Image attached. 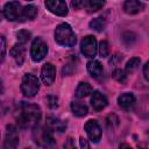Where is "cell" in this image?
I'll return each mask as SVG.
<instances>
[{
    "instance_id": "cell-1",
    "label": "cell",
    "mask_w": 149,
    "mask_h": 149,
    "mask_svg": "<svg viewBox=\"0 0 149 149\" xmlns=\"http://www.w3.org/2000/svg\"><path fill=\"white\" fill-rule=\"evenodd\" d=\"M15 120L21 128H35L41 120V109L35 104L22 101L16 108Z\"/></svg>"
},
{
    "instance_id": "cell-2",
    "label": "cell",
    "mask_w": 149,
    "mask_h": 149,
    "mask_svg": "<svg viewBox=\"0 0 149 149\" xmlns=\"http://www.w3.org/2000/svg\"><path fill=\"white\" fill-rule=\"evenodd\" d=\"M55 41L62 47H73L77 42V37L71 26L68 23H61L55 30Z\"/></svg>"
},
{
    "instance_id": "cell-3",
    "label": "cell",
    "mask_w": 149,
    "mask_h": 149,
    "mask_svg": "<svg viewBox=\"0 0 149 149\" xmlns=\"http://www.w3.org/2000/svg\"><path fill=\"white\" fill-rule=\"evenodd\" d=\"M34 139L35 142L41 146L44 149H55L56 141L52 135V130H50L48 127H35L34 129Z\"/></svg>"
},
{
    "instance_id": "cell-4",
    "label": "cell",
    "mask_w": 149,
    "mask_h": 149,
    "mask_svg": "<svg viewBox=\"0 0 149 149\" xmlns=\"http://www.w3.org/2000/svg\"><path fill=\"white\" fill-rule=\"evenodd\" d=\"M40 90V80L31 73H26L21 80V92L24 97L31 98Z\"/></svg>"
},
{
    "instance_id": "cell-5",
    "label": "cell",
    "mask_w": 149,
    "mask_h": 149,
    "mask_svg": "<svg viewBox=\"0 0 149 149\" xmlns=\"http://www.w3.org/2000/svg\"><path fill=\"white\" fill-rule=\"evenodd\" d=\"M48 54V45L43 38L36 37L30 47V57L34 62H41Z\"/></svg>"
},
{
    "instance_id": "cell-6",
    "label": "cell",
    "mask_w": 149,
    "mask_h": 149,
    "mask_svg": "<svg viewBox=\"0 0 149 149\" xmlns=\"http://www.w3.org/2000/svg\"><path fill=\"white\" fill-rule=\"evenodd\" d=\"M22 10L23 8L21 7V3L17 1H9L3 6L2 13L3 16L8 21H15V20H21L22 16Z\"/></svg>"
},
{
    "instance_id": "cell-7",
    "label": "cell",
    "mask_w": 149,
    "mask_h": 149,
    "mask_svg": "<svg viewBox=\"0 0 149 149\" xmlns=\"http://www.w3.org/2000/svg\"><path fill=\"white\" fill-rule=\"evenodd\" d=\"M80 50L81 54L87 58H93L98 52V44L97 40L92 35H87L81 40L80 43Z\"/></svg>"
},
{
    "instance_id": "cell-8",
    "label": "cell",
    "mask_w": 149,
    "mask_h": 149,
    "mask_svg": "<svg viewBox=\"0 0 149 149\" xmlns=\"http://www.w3.org/2000/svg\"><path fill=\"white\" fill-rule=\"evenodd\" d=\"M17 147H19L17 129L13 125H8L3 140V149H17Z\"/></svg>"
},
{
    "instance_id": "cell-9",
    "label": "cell",
    "mask_w": 149,
    "mask_h": 149,
    "mask_svg": "<svg viewBox=\"0 0 149 149\" xmlns=\"http://www.w3.org/2000/svg\"><path fill=\"white\" fill-rule=\"evenodd\" d=\"M84 129L88 136V139L91 140V142L93 143H98L101 139V128L98 123V121L95 120H88L86 121V123L84 125Z\"/></svg>"
},
{
    "instance_id": "cell-10",
    "label": "cell",
    "mask_w": 149,
    "mask_h": 149,
    "mask_svg": "<svg viewBox=\"0 0 149 149\" xmlns=\"http://www.w3.org/2000/svg\"><path fill=\"white\" fill-rule=\"evenodd\" d=\"M45 7L55 15L58 16H66L68 15V6L65 1L62 0H48L44 2Z\"/></svg>"
},
{
    "instance_id": "cell-11",
    "label": "cell",
    "mask_w": 149,
    "mask_h": 149,
    "mask_svg": "<svg viewBox=\"0 0 149 149\" xmlns=\"http://www.w3.org/2000/svg\"><path fill=\"white\" fill-rule=\"evenodd\" d=\"M55 77H56V68L51 63H45L41 70V79L44 83V85L50 86L54 83Z\"/></svg>"
},
{
    "instance_id": "cell-12",
    "label": "cell",
    "mask_w": 149,
    "mask_h": 149,
    "mask_svg": "<svg viewBox=\"0 0 149 149\" xmlns=\"http://www.w3.org/2000/svg\"><path fill=\"white\" fill-rule=\"evenodd\" d=\"M91 105L95 112H100L108 105V100L101 92L93 91L91 95Z\"/></svg>"
},
{
    "instance_id": "cell-13",
    "label": "cell",
    "mask_w": 149,
    "mask_h": 149,
    "mask_svg": "<svg viewBox=\"0 0 149 149\" xmlns=\"http://www.w3.org/2000/svg\"><path fill=\"white\" fill-rule=\"evenodd\" d=\"M135 97L133 93L130 92H126V93H122L119 95L118 98V104L119 106L123 109V111H130L134 105H135Z\"/></svg>"
},
{
    "instance_id": "cell-14",
    "label": "cell",
    "mask_w": 149,
    "mask_h": 149,
    "mask_svg": "<svg viewBox=\"0 0 149 149\" xmlns=\"http://www.w3.org/2000/svg\"><path fill=\"white\" fill-rule=\"evenodd\" d=\"M10 55L12 57L15 59L17 65H22L23 61H24V56H26V48L24 44L22 43H16L14 44V47L10 49Z\"/></svg>"
},
{
    "instance_id": "cell-15",
    "label": "cell",
    "mask_w": 149,
    "mask_h": 149,
    "mask_svg": "<svg viewBox=\"0 0 149 149\" xmlns=\"http://www.w3.org/2000/svg\"><path fill=\"white\" fill-rule=\"evenodd\" d=\"M45 126L52 130V132H64L65 128H66V123L63 122L62 120H59L58 118H55V116H48L47 118V121H45Z\"/></svg>"
},
{
    "instance_id": "cell-16",
    "label": "cell",
    "mask_w": 149,
    "mask_h": 149,
    "mask_svg": "<svg viewBox=\"0 0 149 149\" xmlns=\"http://www.w3.org/2000/svg\"><path fill=\"white\" fill-rule=\"evenodd\" d=\"M143 8H144V3L140 2V1H136V0H127L123 3V10L127 14H130V15L141 12Z\"/></svg>"
},
{
    "instance_id": "cell-17",
    "label": "cell",
    "mask_w": 149,
    "mask_h": 149,
    "mask_svg": "<svg viewBox=\"0 0 149 149\" xmlns=\"http://www.w3.org/2000/svg\"><path fill=\"white\" fill-rule=\"evenodd\" d=\"M87 71L93 78H99L104 72V68H102V64L100 62L92 59L87 63Z\"/></svg>"
},
{
    "instance_id": "cell-18",
    "label": "cell",
    "mask_w": 149,
    "mask_h": 149,
    "mask_svg": "<svg viewBox=\"0 0 149 149\" xmlns=\"http://www.w3.org/2000/svg\"><path fill=\"white\" fill-rule=\"evenodd\" d=\"M71 111L73 113V115L76 116H84L87 114L88 112V108L87 106L84 104V102H80V101H72L71 102Z\"/></svg>"
},
{
    "instance_id": "cell-19",
    "label": "cell",
    "mask_w": 149,
    "mask_h": 149,
    "mask_svg": "<svg viewBox=\"0 0 149 149\" xmlns=\"http://www.w3.org/2000/svg\"><path fill=\"white\" fill-rule=\"evenodd\" d=\"M92 93V86L86 81H80L76 88V97L77 98H85Z\"/></svg>"
},
{
    "instance_id": "cell-20",
    "label": "cell",
    "mask_w": 149,
    "mask_h": 149,
    "mask_svg": "<svg viewBox=\"0 0 149 149\" xmlns=\"http://www.w3.org/2000/svg\"><path fill=\"white\" fill-rule=\"evenodd\" d=\"M37 15V7L34 5H27L23 7L21 21L23 20H34Z\"/></svg>"
},
{
    "instance_id": "cell-21",
    "label": "cell",
    "mask_w": 149,
    "mask_h": 149,
    "mask_svg": "<svg viewBox=\"0 0 149 149\" xmlns=\"http://www.w3.org/2000/svg\"><path fill=\"white\" fill-rule=\"evenodd\" d=\"M104 5H105V2L99 1V0H84V8L88 13H93V12L101 9L104 7Z\"/></svg>"
},
{
    "instance_id": "cell-22",
    "label": "cell",
    "mask_w": 149,
    "mask_h": 149,
    "mask_svg": "<svg viewBox=\"0 0 149 149\" xmlns=\"http://www.w3.org/2000/svg\"><path fill=\"white\" fill-rule=\"evenodd\" d=\"M140 63H141V59H140V58H137V57H133V58H130V59L127 62V64H126L125 72L128 73V74L133 73V72L139 68Z\"/></svg>"
},
{
    "instance_id": "cell-23",
    "label": "cell",
    "mask_w": 149,
    "mask_h": 149,
    "mask_svg": "<svg viewBox=\"0 0 149 149\" xmlns=\"http://www.w3.org/2000/svg\"><path fill=\"white\" fill-rule=\"evenodd\" d=\"M105 26H106V22L101 17H95V19L91 20V22H90V28L95 31H99V33L105 29Z\"/></svg>"
},
{
    "instance_id": "cell-24",
    "label": "cell",
    "mask_w": 149,
    "mask_h": 149,
    "mask_svg": "<svg viewBox=\"0 0 149 149\" xmlns=\"http://www.w3.org/2000/svg\"><path fill=\"white\" fill-rule=\"evenodd\" d=\"M112 76H113V78H114L115 80H118V81H120V83H125L127 74H126V72H125L123 70H121V69H115V70L113 71Z\"/></svg>"
},
{
    "instance_id": "cell-25",
    "label": "cell",
    "mask_w": 149,
    "mask_h": 149,
    "mask_svg": "<svg viewBox=\"0 0 149 149\" xmlns=\"http://www.w3.org/2000/svg\"><path fill=\"white\" fill-rule=\"evenodd\" d=\"M16 37L19 40V43L26 44V42H28V40L30 38V33L27 30H20L16 33Z\"/></svg>"
},
{
    "instance_id": "cell-26",
    "label": "cell",
    "mask_w": 149,
    "mask_h": 149,
    "mask_svg": "<svg viewBox=\"0 0 149 149\" xmlns=\"http://www.w3.org/2000/svg\"><path fill=\"white\" fill-rule=\"evenodd\" d=\"M99 54H100V57H107L108 54H109V48H108V43L107 41H101L99 43Z\"/></svg>"
},
{
    "instance_id": "cell-27",
    "label": "cell",
    "mask_w": 149,
    "mask_h": 149,
    "mask_svg": "<svg viewBox=\"0 0 149 149\" xmlns=\"http://www.w3.org/2000/svg\"><path fill=\"white\" fill-rule=\"evenodd\" d=\"M47 104L50 108H57L58 107V99L55 95H49L47 97Z\"/></svg>"
},
{
    "instance_id": "cell-28",
    "label": "cell",
    "mask_w": 149,
    "mask_h": 149,
    "mask_svg": "<svg viewBox=\"0 0 149 149\" xmlns=\"http://www.w3.org/2000/svg\"><path fill=\"white\" fill-rule=\"evenodd\" d=\"M63 149H76V143H74V140L72 137H68L65 143H64V147Z\"/></svg>"
},
{
    "instance_id": "cell-29",
    "label": "cell",
    "mask_w": 149,
    "mask_h": 149,
    "mask_svg": "<svg viewBox=\"0 0 149 149\" xmlns=\"http://www.w3.org/2000/svg\"><path fill=\"white\" fill-rule=\"evenodd\" d=\"M122 61V55H119V54H115L114 56H112V58L109 59V65L111 66H115L118 63H120Z\"/></svg>"
},
{
    "instance_id": "cell-30",
    "label": "cell",
    "mask_w": 149,
    "mask_h": 149,
    "mask_svg": "<svg viewBox=\"0 0 149 149\" xmlns=\"http://www.w3.org/2000/svg\"><path fill=\"white\" fill-rule=\"evenodd\" d=\"M5 55H6V40L5 36H1V62H3L5 59Z\"/></svg>"
},
{
    "instance_id": "cell-31",
    "label": "cell",
    "mask_w": 149,
    "mask_h": 149,
    "mask_svg": "<svg viewBox=\"0 0 149 149\" xmlns=\"http://www.w3.org/2000/svg\"><path fill=\"white\" fill-rule=\"evenodd\" d=\"M79 144H80V149H91L90 144H88V141L86 139H84L83 136L79 139Z\"/></svg>"
},
{
    "instance_id": "cell-32",
    "label": "cell",
    "mask_w": 149,
    "mask_h": 149,
    "mask_svg": "<svg viewBox=\"0 0 149 149\" xmlns=\"http://www.w3.org/2000/svg\"><path fill=\"white\" fill-rule=\"evenodd\" d=\"M71 6L74 8V9H80L84 7V1L83 0H76V1H72L71 2Z\"/></svg>"
},
{
    "instance_id": "cell-33",
    "label": "cell",
    "mask_w": 149,
    "mask_h": 149,
    "mask_svg": "<svg viewBox=\"0 0 149 149\" xmlns=\"http://www.w3.org/2000/svg\"><path fill=\"white\" fill-rule=\"evenodd\" d=\"M143 76L146 78V80L149 81V61L146 63V65L143 66Z\"/></svg>"
},
{
    "instance_id": "cell-34",
    "label": "cell",
    "mask_w": 149,
    "mask_h": 149,
    "mask_svg": "<svg viewBox=\"0 0 149 149\" xmlns=\"http://www.w3.org/2000/svg\"><path fill=\"white\" fill-rule=\"evenodd\" d=\"M119 149H133V148L129 144H127V143H122V144H120Z\"/></svg>"
}]
</instances>
